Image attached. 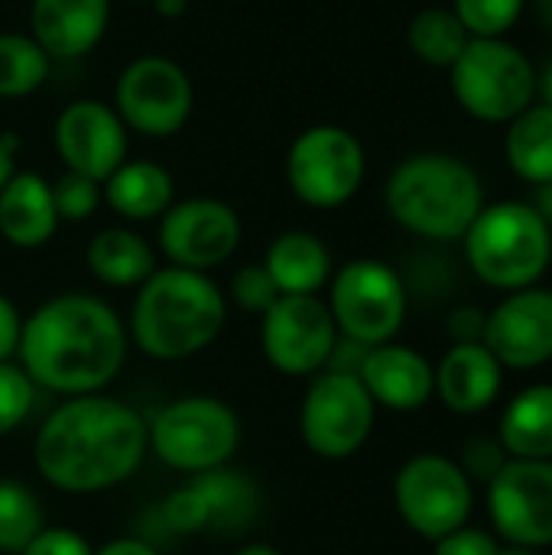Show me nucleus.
I'll use <instances>...</instances> for the list:
<instances>
[{"label":"nucleus","mask_w":552,"mask_h":555,"mask_svg":"<svg viewBox=\"0 0 552 555\" xmlns=\"http://www.w3.org/2000/svg\"><path fill=\"white\" fill-rule=\"evenodd\" d=\"M241 244V218L238 211L208 195L182 198L166 208L159 218V250L169 267L205 273L221 267Z\"/></svg>","instance_id":"14"},{"label":"nucleus","mask_w":552,"mask_h":555,"mask_svg":"<svg viewBox=\"0 0 552 555\" xmlns=\"http://www.w3.org/2000/svg\"><path fill=\"white\" fill-rule=\"evenodd\" d=\"M342 338L377 348L394 341L407 319V286L381 260H351L332 276L325 299Z\"/></svg>","instance_id":"8"},{"label":"nucleus","mask_w":552,"mask_h":555,"mask_svg":"<svg viewBox=\"0 0 552 555\" xmlns=\"http://www.w3.org/2000/svg\"><path fill=\"white\" fill-rule=\"evenodd\" d=\"M88 540L68 527H42L20 555H91Z\"/></svg>","instance_id":"37"},{"label":"nucleus","mask_w":552,"mask_h":555,"mask_svg":"<svg viewBox=\"0 0 552 555\" xmlns=\"http://www.w3.org/2000/svg\"><path fill=\"white\" fill-rule=\"evenodd\" d=\"M111 20V0H33L29 29L49 59L88 55Z\"/></svg>","instance_id":"19"},{"label":"nucleus","mask_w":552,"mask_h":555,"mask_svg":"<svg viewBox=\"0 0 552 555\" xmlns=\"http://www.w3.org/2000/svg\"><path fill=\"white\" fill-rule=\"evenodd\" d=\"M407 39H410L413 55L423 59L426 65L452 68V62L462 55V49L468 46L472 36H468V29L459 23V16L452 10L429 7V10L413 16Z\"/></svg>","instance_id":"28"},{"label":"nucleus","mask_w":552,"mask_h":555,"mask_svg":"<svg viewBox=\"0 0 552 555\" xmlns=\"http://www.w3.org/2000/svg\"><path fill=\"white\" fill-rule=\"evenodd\" d=\"M228 322V299L208 273L156 267L137 286L127 335L153 361H185L205 351Z\"/></svg>","instance_id":"3"},{"label":"nucleus","mask_w":552,"mask_h":555,"mask_svg":"<svg viewBox=\"0 0 552 555\" xmlns=\"http://www.w3.org/2000/svg\"><path fill=\"white\" fill-rule=\"evenodd\" d=\"M462 241L472 273L495 289H527L550 267L552 228L530 202L485 205Z\"/></svg>","instance_id":"5"},{"label":"nucleus","mask_w":552,"mask_h":555,"mask_svg":"<svg viewBox=\"0 0 552 555\" xmlns=\"http://www.w3.org/2000/svg\"><path fill=\"white\" fill-rule=\"evenodd\" d=\"M498 555H537V550H524V546H511V550H501Z\"/></svg>","instance_id":"48"},{"label":"nucleus","mask_w":552,"mask_h":555,"mask_svg":"<svg viewBox=\"0 0 552 555\" xmlns=\"http://www.w3.org/2000/svg\"><path fill=\"white\" fill-rule=\"evenodd\" d=\"M530 205H534V211L552 228V179L534 185V202H530Z\"/></svg>","instance_id":"42"},{"label":"nucleus","mask_w":552,"mask_h":555,"mask_svg":"<svg viewBox=\"0 0 552 555\" xmlns=\"http://www.w3.org/2000/svg\"><path fill=\"white\" fill-rule=\"evenodd\" d=\"M527 0H452V13L472 39H504L517 26Z\"/></svg>","instance_id":"31"},{"label":"nucleus","mask_w":552,"mask_h":555,"mask_svg":"<svg viewBox=\"0 0 552 555\" xmlns=\"http://www.w3.org/2000/svg\"><path fill=\"white\" fill-rule=\"evenodd\" d=\"M55 228L52 182L39 172H13L0 189V237L20 250H36L52 241Z\"/></svg>","instance_id":"21"},{"label":"nucleus","mask_w":552,"mask_h":555,"mask_svg":"<svg viewBox=\"0 0 552 555\" xmlns=\"http://www.w3.org/2000/svg\"><path fill=\"white\" fill-rule=\"evenodd\" d=\"M374 410L358 377L319 371L299 406V436L319 459H351L374 429Z\"/></svg>","instance_id":"10"},{"label":"nucleus","mask_w":552,"mask_h":555,"mask_svg":"<svg viewBox=\"0 0 552 555\" xmlns=\"http://www.w3.org/2000/svg\"><path fill=\"white\" fill-rule=\"evenodd\" d=\"M280 296H316L332 280V254L309 231L280 234L264 257Z\"/></svg>","instance_id":"23"},{"label":"nucleus","mask_w":552,"mask_h":555,"mask_svg":"<svg viewBox=\"0 0 552 555\" xmlns=\"http://www.w3.org/2000/svg\"><path fill=\"white\" fill-rule=\"evenodd\" d=\"M153 455L182 475H202L231 462L241 446L238 413L215 397H179L146 423Z\"/></svg>","instance_id":"6"},{"label":"nucleus","mask_w":552,"mask_h":555,"mask_svg":"<svg viewBox=\"0 0 552 555\" xmlns=\"http://www.w3.org/2000/svg\"><path fill=\"white\" fill-rule=\"evenodd\" d=\"M537 13H540L543 26L552 33V0H537Z\"/></svg>","instance_id":"47"},{"label":"nucleus","mask_w":552,"mask_h":555,"mask_svg":"<svg viewBox=\"0 0 552 555\" xmlns=\"http://www.w3.org/2000/svg\"><path fill=\"white\" fill-rule=\"evenodd\" d=\"M504 153L511 169L530 182L540 185L552 179V107L550 104H530L524 114H517L508 127Z\"/></svg>","instance_id":"27"},{"label":"nucleus","mask_w":552,"mask_h":555,"mask_svg":"<svg viewBox=\"0 0 552 555\" xmlns=\"http://www.w3.org/2000/svg\"><path fill=\"white\" fill-rule=\"evenodd\" d=\"M153 7H156V13H159V16L176 20V16H182V13H185L189 0H153Z\"/></svg>","instance_id":"44"},{"label":"nucleus","mask_w":552,"mask_h":555,"mask_svg":"<svg viewBox=\"0 0 552 555\" xmlns=\"http://www.w3.org/2000/svg\"><path fill=\"white\" fill-rule=\"evenodd\" d=\"M140 3H153V0H140Z\"/></svg>","instance_id":"49"},{"label":"nucleus","mask_w":552,"mask_h":555,"mask_svg":"<svg viewBox=\"0 0 552 555\" xmlns=\"http://www.w3.org/2000/svg\"><path fill=\"white\" fill-rule=\"evenodd\" d=\"M127 325L88 293H62L23 319L16 358L36 387L62 397L101 393L127 361Z\"/></svg>","instance_id":"2"},{"label":"nucleus","mask_w":552,"mask_h":555,"mask_svg":"<svg viewBox=\"0 0 552 555\" xmlns=\"http://www.w3.org/2000/svg\"><path fill=\"white\" fill-rule=\"evenodd\" d=\"M358 380L364 384L374 406L394 410V413H413L429 403L436 393V371L433 364L407 348V345H377L364 354V364L358 371Z\"/></svg>","instance_id":"18"},{"label":"nucleus","mask_w":552,"mask_h":555,"mask_svg":"<svg viewBox=\"0 0 552 555\" xmlns=\"http://www.w3.org/2000/svg\"><path fill=\"white\" fill-rule=\"evenodd\" d=\"M55 150L68 172L104 182L127 159V127L101 101H72L55 117Z\"/></svg>","instance_id":"16"},{"label":"nucleus","mask_w":552,"mask_h":555,"mask_svg":"<svg viewBox=\"0 0 552 555\" xmlns=\"http://www.w3.org/2000/svg\"><path fill=\"white\" fill-rule=\"evenodd\" d=\"M114 101L127 130L163 140L189 124L195 91L179 62L163 55H140L120 72Z\"/></svg>","instance_id":"12"},{"label":"nucleus","mask_w":552,"mask_h":555,"mask_svg":"<svg viewBox=\"0 0 552 555\" xmlns=\"http://www.w3.org/2000/svg\"><path fill=\"white\" fill-rule=\"evenodd\" d=\"M488 514L511 546H552V462L508 459L488 481Z\"/></svg>","instance_id":"15"},{"label":"nucleus","mask_w":552,"mask_h":555,"mask_svg":"<svg viewBox=\"0 0 552 555\" xmlns=\"http://www.w3.org/2000/svg\"><path fill=\"white\" fill-rule=\"evenodd\" d=\"M537 91L543 94V104L552 107V62L543 68V75H537Z\"/></svg>","instance_id":"45"},{"label":"nucleus","mask_w":552,"mask_h":555,"mask_svg":"<svg viewBox=\"0 0 552 555\" xmlns=\"http://www.w3.org/2000/svg\"><path fill=\"white\" fill-rule=\"evenodd\" d=\"M189 488L198 494L205 517H208V530H244L254 524L257 511H260V491L257 485L231 468H211L202 475H192Z\"/></svg>","instance_id":"26"},{"label":"nucleus","mask_w":552,"mask_h":555,"mask_svg":"<svg viewBox=\"0 0 552 555\" xmlns=\"http://www.w3.org/2000/svg\"><path fill=\"white\" fill-rule=\"evenodd\" d=\"M394 504L416 537L436 543L468 524L475 494L459 462L446 455H416L397 472Z\"/></svg>","instance_id":"11"},{"label":"nucleus","mask_w":552,"mask_h":555,"mask_svg":"<svg viewBox=\"0 0 552 555\" xmlns=\"http://www.w3.org/2000/svg\"><path fill=\"white\" fill-rule=\"evenodd\" d=\"M101 182L88 179V176H78V172H62L55 182H52V205H55V215L59 221H85L98 211L101 205Z\"/></svg>","instance_id":"33"},{"label":"nucleus","mask_w":552,"mask_h":555,"mask_svg":"<svg viewBox=\"0 0 552 555\" xmlns=\"http://www.w3.org/2000/svg\"><path fill=\"white\" fill-rule=\"evenodd\" d=\"M384 202L390 218L410 234L462 241L485 208V189L468 163L449 153H420L390 172Z\"/></svg>","instance_id":"4"},{"label":"nucleus","mask_w":552,"mask_h":555,"mask_svg":"<svg viewBox=\"0 0 552 555\" xmlns=\"http://www.w3.org/2000/svg\"><path fill=\"white\" fill-rule=\"evenodd\" d=\"M91 555H159L150 543L143 540H133V537H120V540H111L104 543L101 550H94Z\"/></svg>","instance_id":"41"},{"label":"nucleus","mask_w":552,"mask_h":555,"mask_svg":"<svg viewBox=\"0 0 552 555\" xmlns=\"http://www.w3.org/2000/svg\"><path fill=\"white\" fill-rule=\"evenodd\" d=\"M88 270L104 286L130 289L153 276L156 254L137 231L107 228V231H98L88 244Z\"/></svg>","instance_id":"25"},{"label":"nucleus","mask_w":552,"mask_h":555,"mask_svg":"<svg viewBox=\"0 0 552 555\" xmlns=\"http://www.w3.org/2000/svg\"><path fill=\"white\" fill-rule=\"evenodd\" d=\"M335 341V319L319 296H280L264 312L260 348L280 374L312 377L325 371Z\"/></svg>","instance_id":"13"},{"label":"nucleus","mask_w":552,"mask_h":555,"mask_svg":"<svg viewBox=\"0 0 552 555\" xmlns=\"http://www.w3.org/2000/svg\"><path fill=\"white\" fill-rule=\"evenodd\" d=\"M146 449V420L130 403L85 393L68 397L42 420L33 462L55 491L98 494L133 478Z\"/></svg>","instance_id":"1"},{"label":"nucleus","mask_w":552,"mask_h":555,"mask_svg":"<svg viewBox=\"0 0 552 555\" xmlns=\"http://www.w3.org/2000/svg\"><path fill=\"white\" fill-rule=\"evenodd\" d=\"M508 452H504V446L501 442H491V439H472L468 446H465V455H462V462L465 465H459L465 475H468V481L472 478H478V481H491L504 465H508Z\"/></svg>","instance_id":"36"},{"label":"nucleus","mask_w":552,"mask_h":555,"mask_svg":"<svg viewBox=\"0 0 552 555\" xmlns=\"http://www.w3.org/2000/svg\"><path fill=\"white\" fill-rule=\"evenodd\" d=\"M485 322L488 315L475 306H462L449 315V332L455 338V345H475L485 338Z\"/></svg>","instance_id":"39"},{"label":"nucleus","mask_w":552,"mask_h":555,"mask_svg":"<svg viewBox=\"0 0 552 555\" xmlns=\"http://www.w3.org/2000/svg\"><path fill=\"white\" fill-rule=\"evenodd\" d=\"M368 172L361 140L335 124L303 130L286 153V182L293 195L319 211L342 208L355 198Z\"/></svg>","instance_id":"9"},{"label":"nucleus","mask_w":552,"mask_h":555,"mask_svg":"<svg viewBox=\"0 0 552 555\" xmlns=\"http://www.w3.org/2000/svg\"><path fill=\"white\" fill-rule=\"evenodd\" d=\"M163 524L179 533V537H195V533H205L208 530V517H205V507L198 501V494L185 485L179 491H172L166 501H163Z\"/></svg>","instance_id":"35"},{"label":"nucleus","mask_w":552,"mask_h":555,"mask_svg":"<svg viewBox=\"0 0 552 555\" xmlns=\"http://www.w3.org/2000/svg\"><path fill=\"white\" fill-rule=\"evenodd\" d=\"M501 546L491 533L485 530H452L449 537L436 540V555H498Z\"/></svg>","instance_id":"38"},{"label":"nucleus","mask_w":552,"mask_h":555,"mask_svg":"<svg viewBox=\"0 0 552 555\" xmlns=\"http://www.w3.org/2000/svg\"><path fill=\"white\" fill-rule=\"evenodd\" d=\"M52 72V59L46 49L23 33L0 36V98H26L33 94Z\"/></svg>","instance_id":"29"},{"label":"nucleus","mask_w":552,"mask_h":555,"mask_svg":"<svg viewBox=\"0 0 552 555\" xmlns=\"http://www.w3.org/2000/svg\"><path fill=\"white\" fill-rule=\"evenodd\" d=\"M231 299L244 309V312H257L264 315L277 299H280V289L273 283V276L267 273L264 263H247L234 273L231 280Z\"/></svg>","instance_id":"34"},{"label":"nucleus","mask_w":552,"mask_h":555,"mask_svg":"<svg viewBox=\"0 0 552 555\" xmlns=\"http://www.w3.org/2000/svg\"><path fill=\"white\" fill-rule=\"evenodd\" d=\"M449 78L462 111L488 124H511L537 98V68L508 39H468Z\"/></svg>","instance_id":"7"},{"label":"nucleus","mask_w":552,"mask_h":555,"mask_svg":"<svg viewBox=\"0 0 552 555\" xmlns=\"http://www.w3.org/2000/svg\"><path fill=\"white\" fill-rule=\"evenodd\" d=\"M482 345L498 358L501 367L530 371L552 358V293L517 289L485 322Z\"/></svg>","instance_id":"17"},{"label":"nucleus","mask_w":552,"mask_h":555,"mask_svg":"<svg viewBox=\"0 0 552 555\" xmlns=\"http://www.w3.org/2000/svg\"><path fill=\"white\" fill-rule=\"evenodd\" d=\"M33 403H36V384L29 380V374L13 361H0V439L26 423Z\"/></svg>","instance_id":"32"},{"label":"nucleus","mask_w":552,"mask_h":555,"mask_svg":"<svg viewBox=\"0 0 552 555\" xmlns=\"http://www.w3.org/2000/svg\"><path fill=\"white\" fill-rule=\"evenodd\" d=\"M436 393L452 413H482L501 393V364L482 345H452L436 367Z\"/></svg>","instance_id":"20"},{"label":"nucleus","mask_w":552,"mask_h":555,"mask_svg":"<svg viewBox=\"0 0 552 555\" xmlns=\"http://www.w3.org/2000/svg\"><path fill=\"white\" fill-rule=\"evenodd\" d=\"M101 195L107 205L127 221H153L163 218L176 202V185L166 166L153 159H124L104 182Z\"/></svg>","instance_id":"22"},{"label":"nucleus","mask_w":552,"mask_h":555,"mask_svg":"<svg viewBox=\"0 0 552 555\" xmlns=\"http://www.w3.org/2000/svg\"><path fill=\"white\" fill-rule=\"evenodd\" d=\"M234 555H283L277 546H267V543H251V546H244V550H238Z\"/></svg>","instance_id":"46"},{"label":"nucleus","mask_w":552,"mask_h":555,"mask_svg":"<svg viewBox=\"0 0 552 555\" xmlns=\"http://www.w3.org/2000/svg\"><path fill=\"white\" fill-rule=\"evenodd\" d=\"M20 332H23V319H20L16 306L0 293V361H10L16 354Z\"/></svg>","instance_id":"40"},{"label":"nucleus","mask_w":552,"mask_h":555,"mask_svg":"<svg viewBox=\"0 0 552 555\" xmlns=\"http://www.w3.org/2000/svg\"><path fill=\"white\" fill-rule=\"evenodd\" d=\"M501 446L511 459L552 462V384L527 387L508 403Z\"/></svg>","instance_id":"24"},{"label":"nucleus","mask_w":552,"mask_h":555,"mask_svg":"<svg viewBox=\"0 0 552 555\" xmlns=\"http://www.w3.org/2000/svg\"><path fill=\"white\" fill-rule=\"evenodd\" d=\"M13 153H16V137L0 133V189H3L7 179L16 172V169H13Z\"/></svg>","instance_id":"43"},{"label":"nucleus","mask_w":552,"mask_h":555,"mask_svg":"<svg viewBox=\"0 0 552 555\" xmlns=\"http://www.w3.org/2000/svg\"><path fill=\"white\" fill-rule=\"evenodd\" d=\"M46 527L39 498L10 478H0V553L20 555Z\"/></svg>","instance_id":"30"}]
</instances>
